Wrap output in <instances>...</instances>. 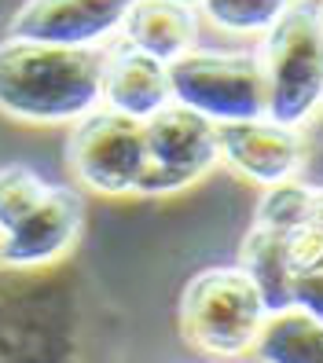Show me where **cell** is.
<instances>
[{
  "label": "cell",
  "mask_w": 323,
  "mask_h": 363,
  "mask_svg": "<svg viewBox=\"0 0 323 363\" xmlns=\"http://www.w3.org/2000/svg\"><path fill=\"white\" fill-rule=\"evenodd\" d=\"M103 48L8 37L0 45V114L26 125H67L103 103Z\"/></svg>",
  "instance_id": "obj_1"
},
{
  "label": "cell",
  "mask_w": 323,
  "mask_h": 363,
  "mask_svg": "<svg viewBox=\"0 0 323 363\" xmlns=\"http://www.w3.org/2000/svg\"><path fill=\"white\" fill-rule=\"evenodd\" d=\"M67 162L74 177L96 195H136L143 173V121L96 106L89 118L77 121Z\"/></svg>",
  "instance_id": "obj_7"
},
{
  "label": "cell",
  "mask_w": 323,
  "mask_h": 363,
  "mask_svg": "<svg viewBox=\"0 0 323 363\" xmlns=\"http://www.w3.org/2000/svg\"><path fill=\"white\" fill-rule=\"evenodd\" d=\"M121 33H125V45H133L136 52L169 67L173 59L195 48L199 15L191 4H180V0H136L121 23Z\"/></svg>",
  "instance_id": "obj_12"
},
{
  "label": "cell",
  "mask_w": 323,
  "mask_h": 363,
  "mask_svg": "<svg viewBox=\"0 0 323 363\" xmlns=\"http://www.w3.org/2000/svg\"><path fill=\"white\" fill-rule=\"evenodd\" d=\"M84 228V202L74 187L52 184L48 195L33 202L8 231H0L4 268H45L74 250Z\"/></svg>",
  "instance_id": "obj_8"
},
{
  "label": "cell",
  "mask_w": 323,
  "mask_h": 363,
  "mask_svg": "<svg viewBox=\"0 0 323 363\" xmlns=\"http://www.w3.org/2000/svg\"><path fill=\"white\" fill-rule=\"evenodd\" d=\"M253 349L265 363H323V323L301 308L272 312Z\"/></svg>",
  "instance_id": "obj_13"
},
{
  "label": "cell",
  "mask_w": 323,
  "mask_h": 363,
  "mask_svg": "<svg viewBox=\"0 0 323 363\" xmlns=\"http://www.w3.org/2000/svg\"><path fill=\"white\" fill-rule=\"evenodd\" d=\"M265 319L268 305L246 268H206L180 297V334L206 356L250 352Z\"/></svg>",
  "instance_id": "obj_4"
},
{
  "label": "cell",
  "mask_w": 323,
  "mask_h": 363,
  "mask_svg": "<svg viewBox=\"0 0 323 363\" xmlns=\"http://www.w3.org/2000/svg\"><path fill=\"white\" fill-rule=\"evenodd\" d=\"M268 106L279 125H305L323 106V4L294 0L272 23L261 52Z\"/></svg>",
  "instance_id": "obj_3"
},
{
  "label": "cell",
  "mask_w": 323,
  "mask_h": 363,
  "mask_svg": "<svg viewBox=\"0 0 323 363\" xmlns=\"http://www.w3.org/2000/svg\"><path fill=\"white\" fill-rule=\"evenodd\" d=\"M290 308H301L323 323V261L290 279Z\"/></svg>",
  "instance_id": "obj_17"
},
{
  "label": "cell",
  "mask_w": 323,
  "mask_h": 363,
  "mask_svg": "<svg viewBox=\"0 0 323 363\" xmlns=\"http://www.w3.org/2000/svg\"><path fill=\"white\" fill-rule=\"evenodd\" d=\"M103 103H106V111H118L136 121H147L150 114H158L165 103H173L165 62L136 52L133 45H118L114 52H106Z\"/></svg>",
  "instance_id": "obj_11"
},
{
  "label": "cell",
  "mask_w": 323,
  "mask_h": 363,
  "mask_svg": "<svg viewBox=\"0 0 323 363\" xmlns=\"http://www.w3.org/2000/svg\"><path fill=\"white\" fill-rule=\"evenodd\" d=\"M301 140H305V155H301L297 180L312 191H323V106L312 114V125L309 133H301Z\"/></svg>",
  "instance_id": "obj_16"
},
{
  "label": "cell",
  "mask_w": 323,
  "mask_h": 363,
  "mask_svg": "<svg viewBox=\"0 0 323 363\" xmlns=\"http://www.w3.org/2000/svg\"><path fill=\"white\" fill-rule=\"evenodd\" d=\"M165 70H169L173 103L191 106L213 125L265 118L268 89H265V67L257 55L191 48L169 62Z\"/></svg>",
  "instance_id": "obj_5"
},
{
  "label": "cell",
  "mask_w": 323,
  "mask_h": 363,
  "mask_svg": "<svg viewBox=\"0 0 323 363\" xmlns=\"http://www.w3.org/2000/svg\"><path fill=\"white\" fill-rule=\"evenodd\" d=\"M136 0H26L11 15V37L67 48H99L111 40Z\"/></svg>",
  "instance_id": "obj_9"
},
{
  "label": "cell",
  "mask_w": 323,
  "mask_h": 363,
  "mask_svg": "<svg viewBox=\"0 0 323 363\" xmlns=\"http://www.w3.org/2000/svg\"><path fill=\"white\" fill-rule=\"evenodd\" d=\"M180 4H191V8H195V4H199V0H180Z\"/></svg>",
  "instance_id": "obj_18"
},
{
  "label": "cell",
  "mask_w": 323,
  "mask_h": 363,
  "mask_svg": "<svg viewBox=\"0 0 323 363\" xmlns=\"http://www.w3.org/2000/svg\"><path fill=\"white\" fill-rule=\"evenodd\" d=\"M221 162L217 125L184 103H165L143 121V173L136 195H177Z\"/></svg>",
  "instance_id": "obj_6"
},
{
  "label": "cell",
  "mask_w": 323,
  "mask_h": 363,
  "mask_svg": "<svg viewBox=\"0 0 323 363\" xmlns=\"http://www.w3.org/2000/svg\"><path fill=\"white\" fill-rule=\"evenodd\" d=\"M323 261V191L305 184L268 187L243 242V268L268 315L290 308V279Z\"/></svg>",
  "instance_id": "obj_2"
},
{
  "label": "cell",
  "mask_w": 323,
  "mask_h": 363,
  "mask_svg": "<svg viewBox=\"0 0 323 363\" xmlns=\"http://www.w3.org/2000/svg\"><path fill=\"white\" fill-rule=\"evenodd\" d=\"M217 151L239 177L265 187H279V184L297 180L305 140H301L297 125H279L272 118L221 121Z\"/></svg>",
  "instance_id": "obj_10"
},
{
  "label": "cell",
  "mask_w": 323,
  "mask_h": 363,
  "mask_svg": "<svg viewBox=\"0 0 323 363\" xmlns=\"http://www.w3.org/2000/svg\"><path fill=\"white\" fill-rule=\"evenodd\" d=\"M48 180L33 173L30 165H4L0 169V231H8L23 213L48 195Z\"/></svg>",
  "instance_id": "obj_15"
},
{
  "label": "cell",
  "mask_w": 323,
  "mask_h": 363,
  "mask_svg": "<svg viewBox=\"0 0 323 363\" xmlns=\"http://www.w3.org/2000/svg\"><path fill=\"white\" fill-rule=\"evenodd\" d=\"M294 0H199L202 15L228 33H268Z\"/></svg>",
  "instance_id": "obj_14"
}]
</instances>
